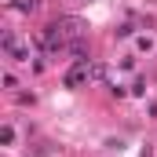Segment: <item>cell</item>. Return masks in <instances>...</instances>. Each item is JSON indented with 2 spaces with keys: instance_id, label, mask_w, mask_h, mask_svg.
I'll list each match as a JSON object with an SVG mask.
<instances>
[{
  "instance_id": "obj_1",
  "label": "cell",
  "mask_w": 157,
  "mask_h": 157,
  "mask_svg": "<svg viewBox=\"0 0 157 157\" xmlns=\"http://www.w3.org/2000/svg\"><path fill=\"white\" fill-rule=\"evenodd\" d=\"M0 48H4L15 62H29V48H22V44L15 40V33H4V37H0Z\"/></svg>"
},
{
  "instance_id": "obj_3",
  "label": "cell",
  "mask_w": 157,
  "mask_h": 157,
  "mask_svg": "<svg viewBox=\"0 0 157 157\" xmlns=\"http://www.w3.org/2000/svg\"><path fill=\"white\" fill-rule=\"evenodd\" d=\"M0 143H4V146H11V143H15V128H11V124H4V128H0Z\"/></svg>"
},
{
  "instance_id": "obj_2",
  "label": "cell",
  "mask_w": 157,
  "mask_h": 157,
  "mask_svg": "<svg viewBox=\"0 0 157 157\" xmlns=\"http://www.w3.org/2000/svg\"><path fill=\"white\" fill-rule=\"evenodd\" d=\"M84 80H88V66L80 62V66H73V70L66 73V88H80Z\"/></svg>"
}]
</instances>
